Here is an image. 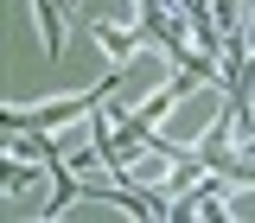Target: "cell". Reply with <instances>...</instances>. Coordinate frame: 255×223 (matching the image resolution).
<instances>
[{
    "instance_id": "6da1fadb",
    "label": "cell",
    "mask_w": 255,
    "mask_h": 223,
    "mask_svg": "<svg viewBox=\"0 0 255 223\" xmlns=\"http://www.w3.org/2000/svg\"><path fill=\"white\" fill-rule=\"evenodd\" d=\"M38 19H45V38H51V51H64V26H58V0H38Z\"/></svg>"
},
{
    "instance_id": "7a4b0ae2",
    "label": "cell",
    "mask_w": 255,
    "mask_h": 223,
    "mask_svg": "<svg viewBox=\"0 0 255 223\" xmlns=\"http://www.w3.org/2000/svg\"><path fill=\"white\" fill-rule=\"evenodd\" d=\"M140 6H147V0H140Z\"/></svg>"
}]
</instances>
